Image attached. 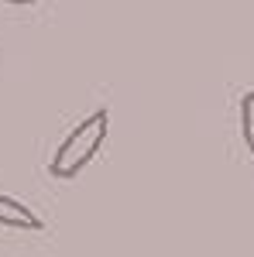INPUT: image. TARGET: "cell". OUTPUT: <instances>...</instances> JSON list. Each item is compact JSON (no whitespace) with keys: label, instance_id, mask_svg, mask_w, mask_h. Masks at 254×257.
Wrapping results in <instances>:
<instances>
[{"label":"cell","instance_id":"obj_1","mask_svg":"<svg viewBox=\"0 0 254 257\" xmlns=\"http://www.w3.org/2000/svg\"><path fill=\"white\" fill-rule=\"evenodd\" d=\"M110 134V113L107 110H93L86 120H79L76 127L65 134L59 148H55V155L48 161V172L52 178H76L90 161L97 158V151L103 148V141Z\"/></svg>","mask_w":254,"mask_h":257},{"label":"cell","instance_id":"obj_2","mask_svg":"<svg viewBox=\"0 0 254 257\" xmlns=\"http://www.w3.org/2000/svg\"><path fill=\"white\" fill-rule=\"evenodd\" d=\"M0 226H11V230H41L45 223L35 209H28L21 199H11L0 192Z\"/></svg>","mask_w":254,"mask_h":257},{"label":"cell","instance_id":"obj_3","mask_svg":"<svg viewBox=\"0 0 254 257\" xmlns=\"http://www.w3.org/2000/svg\"><path fill=\"white\" fill-rule=\"evenodd\" d=\"M240 138H244V144H247V151L254 158V93L240 96Z\"/></svg>","mask_w":254,"mask_h":257},{"label":"cell","instance_id":"obj_4","mask_svg":"<svg viewBox=\"0 0 254 257\" xmlns=\"http://www.w3.org/2000/svg\"><path fill=\"white\" fill-rule=\"evenodd\" d=\"M7 4H14V7H28V4H35V0H7Z\"/></svg>","mask_w":254,"mask_h":257}]
</instances>
